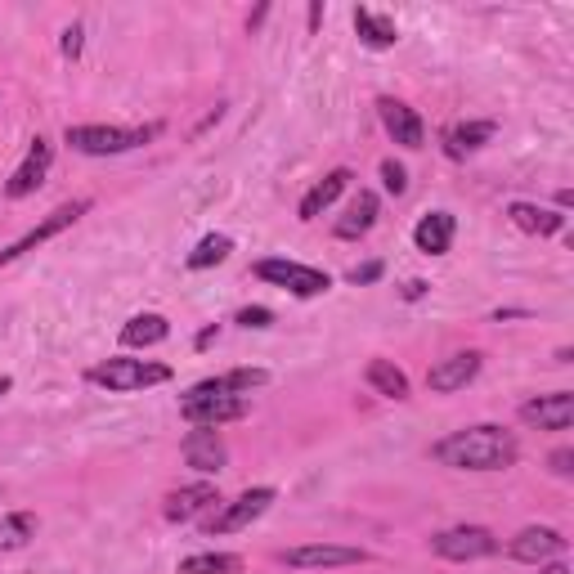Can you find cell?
Instances as JSON below:
<instances>
[{
  "instance_id": "1",
  "label": "cell",
  "mask_w": 574,
  "mask_h": 574,
  "mask_svg": "<svg viewBox=\"0 0 574 574\" xmlns=\"http://www.w3.org/2000/svg\"><path fill=\"white\" fill-rule=\"evenodd\" d=\"M431 453L440 467H453V471H507L521 458V444H516L512 431L480 422V427L444 435Z\"/></svg>"
},
{
  "instance_id": "2",
  "label": "cell",
  "mask_w": 574,
  "mask_h": 574,
  "mask_svg": "<svg viewBox=\"0 0 574 574\" xmlns=\"http://www.w3.org/2000/svg\"><path fill=\"white\" fill-rule=\"evenodd\" d=\"M162 126H68L63 140H68L77 153L86 157H117V153H131V148H144Z\"/></svg>"
},
{
  "instance_id": "3",
  "label": "cell",
  "mask_w": 574,
  "mask_h": 574,
  "mask_svg": "<svg viewBox=\"0 0 574 574\" xmlns=\"http://www.w3.org/2000/svg\"><path fill=\"white\" fill-rule=\"evenodd\" d=\"M90 382L104 386V391H113V395H131V391H144V386L171 382V368H166V364H148V359L113 355V359H104V364L90 368Z\"/></svg>"
},
{
  "instance_id": "4",
  "label": "cell",
  "mask_w": 574,
  "mask_h": 574,
  "mask_svg": "<svg viewBox=\"0 0 574 574\" xmlns=\"http://www.w3.org/2000/svg\"><path fill=\"white\" fill-rule=\"evenodd\" d=\"M256 279L283 287V292L292 296H323L332 287V279L323 270H314V265H301V261H283V256H270V261H256L252 265Z\"/></svg>"
},
{
  "instance_id": "5",
  "label": "cell",
  "mask_w": 574,
  "mask_h": 574,
  "mask_svg": "<svg viewBox=\"0 0 574 574\" xmlns=\"http://www.w3.org/2000/svg\"><path fill=\"white\" fill-rule=\"evenodd\" d=\"M431 552L444 561H480V557H494L498 539H494V530H485V525H453V530L435 534Z\"/></svg>"
},
{
  "instance_id": "6",
  "label": "cell",
  "mask_w": 574,
  "mask_h": 574,
  "mask_svg": "<svg viewBox=\"0 0 574 574\" xmlns=\"http://www.w3.org/2000/svg\"><path fill=\"white\" fill-rule=\"evenodd\" d=\"M86 211H90V198H77V202H68V207H54L50 216L41 220V225H36V229H27V234L18 238V243H9L5 252H0V270H5V265H14L18 256H27V252H32V247L50 243L54 234H63V229H72L81 216H86Z\"/></svg>"
},
{
  "instance_id": "7",
  "label": "cell",
  "mask_w": 574,
  "mask_h": 574,
  "mask_svg": "<svg viewBox=\"0 0 574 574\" xmlns=\"http://www.w3.org/2000/svg\"><path fill=\"white\" fill-rule=\"evenodd\" d=\"M247 409L252 404L243 400V395H184L180 400V418L193 422V427H225V422H238L247 418Z\"/></svg>"
},
{
  "instance_id": "8",
  "label": "cell",
  "mask_w": 574,
  "mask_h": 574,
  "mask_svg": "<svg viewBox=\"0 0 574 574\" xmlns=\"http://www.w3.org/2000/svg\"><path fill=\"white\" fill-rule=\"evenodd\" d=\"M274 489L270 485H256V489H247V494H238L234 503H225L216 516L207 521V534H234V530H247L252 521H261L265 512H270V503H274Z\"/></svg>"
},
{
  "instance_id": "9",
  "label": "cell",
  "mask_w": 574,
  "mask_h": 574,
  "mask_svg": "<svg viewBox=\"0 0 574 574\" xmlns=\"http://www.w3.org/2000/svg\"><path fill=\"white\" fill-rule=\"evenodd\" d=\"M570 539L561 530H552V525H525L521 534H516L512 543H507V552H512V561H525V566H543V561H557L566 557Z\"/></svg>"
},
{
  "instance_id": "10",
  "label": "cell",
  "mask_w": 574,
  "mask_h": 574,
  "mask_svg": "<svg viewBox=\"0 0 574 574\" xmlns=\"http://www.w3.org/2000/svg\"><path fill=\"white\" fill-rule=\"evenodd\" d=\"M283 561L296 570H337V566H359V561H368V552L364 548H341V543H305V548H287Z\"/></svg>"
},
{
  "instance_id": "11",
  "label": "cell",
  "mask_w": 574,
  "mask_h": 574,
  "mask_svg": "<svg viewBox=\"0 0 574 574\" xmlns=\"http://www.w3.org/2000/svg\"><path fill=\"white\" fill-rule=\"evenodd\" d=\"M50 162H54V144L36 135L32 148H27V157L14 166V175H9L5 193H9L14 202H18V198H27V193H36V189L45 184V175H50Z\"/></svg>"
},
{
  "instance_id": "12",
  "label": "cell",
  "mask_w": 574,
  "mask_h": 574,
  "mask_svg": "<svg viewBox=\"0 0 574 574\" xmlns=\"http://www.w3.org/2000/svg\"><path fill=\"white\" fill-rule=\"evenodd\" d=\"M377 117H382L386 135H391L395 144H404V148H422V144H427V126H422V117L413 113L404 99L382 95V99H377Z\"/></svg>"
},
{
  "instance_id": "13",
  "label": "cell",
  "mask_w": 574,
  "mask_h": 574,
  "mask_svg": "<svg viewBox=\"0 0 574 574\" xmlns=\"http://www.w3.org/2000/svg\"><path fill=\"white\" fill-rule=\"evenodd\" d=\"M480 350H458V355H449V359H440V364L427 373V386L435 395H453V391H462L467 382H476V373H480Z\"/></svg>"
},
{
  "instance_id": "14",
  "label": "cell",
  "mask_w": 574,
  "mask_h": 574,
  "mask_svg": "<svg viewBox=\"0 0 574 574\" xmlns=\"http://www.w3.org/2000/svg\"><path fill=\"white\" fill-rule=\"evenodd\" d=\"M184 462H189L193 471H202V476H220L229 462V449L211 427H198L184 435Z\"/></svg>"
},
{
  "instance_id": "15",
  "label": "cell",
  "mask_w": 574,
  "mask_h": 574,
  "mask_svg": "<svg viewBox=\"0 0 574 574\" xmlns=\"http://www.w3.org/2000/svg\"><path fill=\"white\" fill-rule=\"evenodd\" d=\"M521 422L539 431H570L574 422V395L570 391H557V395H539V400L521 404Z\"/></svg>"
},
{
  "instance_id": "16",
  "label": "cell",
  "mask_w": 574,
  "mask_h": 574,
  "mask_svg": "<svg viewBox=\"0 0 574 574\" xmlns=\"http://www.w3.org/2000/svg\"><path fill=\"white\" fill-rule=\"evenodd\" d=\"M453 234H458V220L449 211H427L413 229V243H418L422 256H444L453 247Z\"/></svg>"
},
{
  "instance_id": "17",
  "label": "cell",
  "mask_w": 574,
  "mask_h": 574,
  "mask_svg": "<svg viewBox=\"0 0 574 574\" xmlns=\"http://www.w3.org/2000/svg\"><path fill=\"white\" fill-rule=\"evenodd\" d=\"M350 180H355V175H350L346 166H337V171H328V175H323V180L314 184V189L301 198V207H296V216H301V220H319L323 211H328L332 202H337L341 193H346V184H350Z\"/></svg>"
},
{
  "instance_id": "18",
  "label": "cell",
  "mask_w": 574,
  "mask_h": 574,
  "mask_svg": "<svg viewBox=\"0 0 574 574\" xmlns=\"http://www.w3.org/2000/svg\"><path fill=\"white\" fill-rule=\"evenodd\" d=\"M377 216H382V198H377L373 189H359L355 198H350L346 216L337 220V238H364L368 229L377 225Z\"/></svg>"
},
{
  "instance_id": "19",
  "label": "cell",
  "mask_w": 574,
  "mask_h": 574,
  "mask_svg": "<svg viewBox=\"0 0 574 574\" xmlns=\"http://www.w3.org/2000/svg\"><path fill=\"white\" fill-rule=\"evenodd\" d=\"M211 503H220V494H216V485L211 480H198V485H184V489H175L171 498H166V521H193V516L202 512V507H211Z\"/></svg>"
},
{
  "instance_id": "20",
  "label": "cell",
  "mask_w": 574,
  "mask_h": 574,
  "mask_svg": "<svg viewBox=\"0 0 574 574\" xmlns=\"http://www.w3.org/2000/svg\"><path fill=\"white\" fill-rule=\"evenodd\" d=\"M265 382H270L265 368H234V373H220V377L198 382L189 395H252L256 386H265Z\"/></svg>"
},
{
  "instance_id": "21",
  "label": "cell",
  "mask_w": 574,
  "mask_h": 574,
  "mask_svg": "<svg viewBox=\"0 0 574 574\" xmlns=\"http://www.w3.org/2000/svg\"><path fill=\"white\" fill-rule=\"evenodd\" d=\"M507 220H512L521 234H539V238H552V234L566 229V216H561V211L534 207V202H512V207H507Z\"/></svg>"
},
{
  "instance_id": "22",
  "label": "cell",
  "mask_w": 574,
  "mask_h": 574,
  "mask_svg": "<svg viewBox=\"0 0 574 574\" xmlns=\"http://www.w3.org/2000/svg\"><path fill=\"white\" fill-rule=\"evenodd\" d=\"M166 337H171L166 314H135V319H126V328H122V346H131V350L162 346Z\"/></svg>"
},
{
  "instance_id": "23",
  "label": "cell",
  "mask_w": 574,
  "mask_h": 574,
  "mask_svg": "<svg viewBox=\"0 0 574 574\" xmlns=\"http://www.w3.org/2000/svg\"><path fill=\"white\" fill-rule=\"evenodd\" d=\"M494 131H498L494 122H458V126H449V131H444V153L458 162V157L476 153L480 144L494 140Z\"/></svg>"
},
{
  "instance_id": "24",
  "label": "cell",
  "mask_w": 574,
  "mask_h": 574,
  "mask_svg": "<svg viewBox=\"0 0 574 574\" xmlns=\"http://www.w3.org/2000/svg\"><path fill=\"white\" fill-rule=\"evenodd\" d=\"M355 32H359V41L373 45V50H391V45L400 41V27H395V18L373 14V9H364V5L355 9Z\"/></svg>"
},
{
  "instance_id": "25",
  "label": "cell",
  "mask_w": 574,
  "mask_h": 574,
  "mask_svg": "<svg viewBox=\"0 0 574 574\" xmlns=\"http://www.w3.org/2000/svg\"><path fill=\"white\" fill-rule=\"evenodd\" d=\"M364 377L377 395H386V400H409V377H404V368H395L391 359H373Z\"/></svg>"
},
{
  "instance_id": "26",
  "label": "cell",
  "mask_w": 574,
  "mask_h": 574,
  "mask_svg": "<svg viewBox=\"0 0 574 574\" xmlns=\"http://www.w3.org/2000/svg\"><path fill=\"white\" fill-rule=\"evenodd\" d=\"M36 539V516L32 512H14L0 521V552H18Z\"/></svg>"
},
{
  "instance_id": "27",
  "label": "cell",
  "mask_w": 574,
  "mask_h": 574,
  "mask_svg": "<svg viewBox=\"0 0 574 574\" xmlns=\"http://www.w3.org/2000/svg\"><path fill=\"white\" fill-rule=\"evenodd\" d=\"M229 252H234V238H229V234H207L189 252V270H211V265L229 261Z\"/></svg>"
},
{
  "instance_id": "28",
  "label": "cell",
  "mask_w": 574,
  "mask_h": 574,
  "mask_svg": "<svg viewBox=\"0 0 574 574\" xmlns=\"http://www.w3.org/2000/svg\"><path fill=\"white\" fill-rule=\"evenodd\" d=\"M243 557H229V552H198V557H184L180 574H238Z\"/></svg>"
},
{
  "instance_id": "29",
  "label": "cell",
  "mask_w": 574,
  "mask_h": 574,
  "mask_svg": "<svg viewBox=\"0 0 574 574\" xmlns=\"http://www.w3.org/2000/svg\"><path fill=\"white\" fill-rule=\"evenodd\" d=\"M382 184H386V193H395V198H400V193L409 189V171H404L395 157H386V162H382Z\"/></svg>"
},
{
  "instance_id": "30",
  "label": "cell",
  "mask_w": 574,
  "mask_h": 574,
  "mask_svg": "<svg viewBox=\"0 0 574 574\" xmlns=\"http://www.w3.org/2000/svg\"><path fill=\"white\" fill-rule=\"evenodd\" d=\"M234 323H243V328H270L274 323V310H265V305H243V310H238V319Z\"/></svg>"
},
{
  "instance_id": "31",
  "label": "cell",
  "mask_w": 574,
  "mask_h": 574,
  "mask_svg": "<svg viewBox=\"0 0 574 574\" xmlns=\"http://www.w3.org/2000/svg\"><path fill=\"white\" fill-rule=\"evenodd\" d=\"M81 45H86V32H81V23L63 27V41H59L63 59H81Z\"/></svg>"
},
{
  "instance_id": "32",
  "label": "cell",
  "mask_w": 574,
  "mask_h": 574,
  "mask_svg": "<svg viewBox=\"0 0 574 574\" xmlns=\"http://www.w3.org/2000/svg\"><path fill=\"white\" fill-rule=\"evenodd\" d=\"M382 279V261H368V265H355V270H350V283H377Z\"/></svg>"
},
{
  "instance_id": "33",
  "label": "cell",
  "mask_w": 574,
  "mask_h": 574,
  "mask_svg": "<svg viewBox=\"0 0 574 574\" xmlns=\"http://www.w3.org/2000/svg\"><path fill=\"white\" fill-rule=\"evenodd\" d=\"M548 467L557 471V476H574V449H557L548 458Z\"/></svg>"
},
{
  "instance_id": "34",
  "label": "cell",
  "mask_w": 574,
  "mask_h": 574,
  "mask_svg": "<svg viewBox=\"0 0 574 574\" xmlns=\"http://www.w3.org/2000/svg\"><path fill=\"white\" fill-rule=\"evenodd\" d=\"M427 287H431V283L409 279V283H404V301H422V296H427Z\"/></svg>"
},
{
  "instance_id": "35",
  "label": "cell",
  "mask_w": 574,
  "mask_h": 574,
  "mask_svg": "<svg viewBox=\"0 0 574 574\" xmlns=\"http://www.w3.org/2000/svg\"><path fill=\"white\" fill-rule=\"evenodd\" d=\"M216 337H220V328H202V332H198V350H207Z\"/></svg>"
},
{
  "instance_id": "36",
  "label": "cell",
  "mask_w": 574,
  "mask_h": 574,
  "mask_svg": "<svg viewBox=\"0 0 574 574\" xmlns=\"http://www.w3.org/2000/svg\"><path fill=\"white\" fill-rule=\"evenodd\" d=\"M265 14H270V5H261V9H256V14L247 18V27H261V23H265Z\"/></svg>"
},
{
  "instance_id": "37",
  "label": "cell",
  "mask_w": 574,
  "mask_h": 574,
  "mask_svg": "<svg viewBox=\"0 0 574 574\" xmlns=\"http://www.w3.org/2000/svg\"><path fill=\"white\" fill-rule=\"evenodd\" d=\"M539 574H570V566H566V561H552V566H543Z\"/></svg>"
},
{
  "instance_id": "38",
  "label": "cell",
  "mask_w": 574,
  "mask_h": 574,
  "mask_svg": "<svg viewBox=\"0 0 574 574\" xmlns=\"http://www.w3.org/2000/svg\"><path fill=\"white\" fill-rule=\"evenodd\" d=\"M14 391V377H0V395H9Z\"/></svg>"
}]
</instances>
